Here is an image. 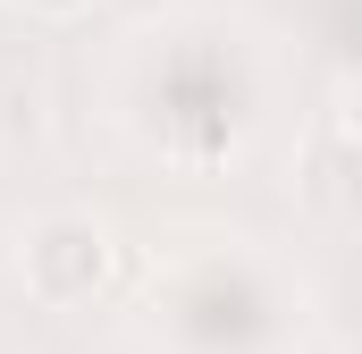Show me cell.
Returning a JSON list of instances; mask_svg holds the SVG:
<instances>
[{"label":"cell","instance_id":"1","mask_svg":"<svg viewBox=\"0 0 362 354\" xmlns=\"http://www.w3.org/2000/svg\"><path fill=\"white\" fill-rule=\"evenodd\" d=\"M262 110H270V68H262V42L236 17L185 8V17L127 34L118 118L169 169H228L253 144Z\"/></svg>","mask_w":362,"mask_h":354},{"label":"cell","instance_id":"2","mask_svg":"<svg viewBox=\"0 0 362 354\" xmlns=\"http://www.w3.org/2000/svg\"><path fill=\"white\" fill-rule=\"evenodd\" d=\"M144 329L160 354H303V287L253 236H194L152 270Z\"/></svg>","mask_w":362,"mask_h":354},{"label":"cell","instance_id":"3","mask_svg":"<svg viewBox=\"0 0 362 354\" xmlns=\"http://www.w3.org/2000/svg\"><path fill=\"white\" fill-rule=\"evenodd\" d=\"M118 278V236L93 211H42L17 236V287L42 312H85L93 295H110Z\"/></svg>","mask_w":362,"mask_h":354},{"label":"cell","instance_id":"4","mask_svg":"<svg viewBox=\"0 0 362 354\" xmlns=\"http://www.w3.org/2000/svg\"><path fill=\"white\" fill-rule=\"evenodd\" d=\"M295 194H303V211H320V219H354L362 211V144L337 127V110L312 118V135H303V152H295Z\"/></svg>","mask_w":362,"mask_h":354},{"label":"cell","instance_id":"5","mask_svg":"<svg viewBox=\"0 0 362 354\" xmlns=\"http://www.w3.org/2000/svg\"><path fill=\"white\" fill-rule=\"evenodd\" d=\"M337 127H346V135L362 144V68L346 76V85H337Z\"/></svg>","mask_w":362,"mask_h":354},{"label":"cell","instance_id":"6","mask_svg":"<svg viewBox=\"0 0 362 354\" xmlns=\"http://www.w3.org/2000/svg\"><path fill=\"white\" fill-rule=\"evenodd\" d=\"M8 8H25V17H42V25H68V17H85L93 0H8Z\"/></svg>","mask_w":362,"mask_h":354}]
</instances>
